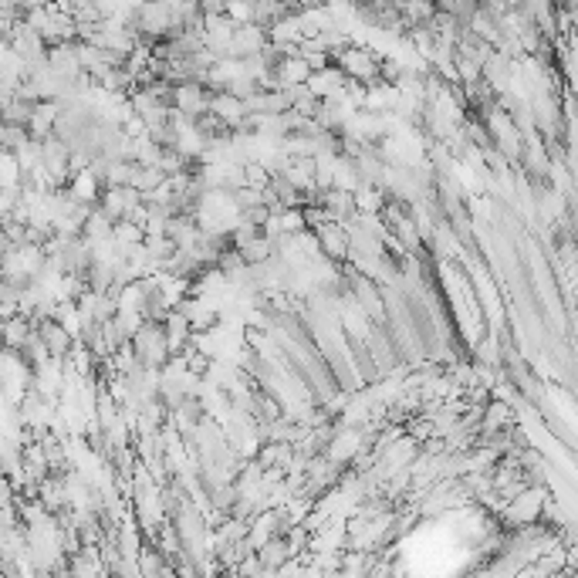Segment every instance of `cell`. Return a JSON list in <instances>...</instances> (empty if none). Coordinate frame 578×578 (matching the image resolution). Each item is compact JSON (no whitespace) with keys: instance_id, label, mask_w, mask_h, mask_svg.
Returning <instances> with one entry per match:
<instances>
[{"instance_id":"obj_1","label":"cell","mask_w":578,"mask_h":578,"mask_svg":"<svg viewBox=\"0 0 578 578\" xmlns=\"http://www.w3.org/2000/svg\"><path fill=\"white\" fill-rule=\"evenodd\" d=\"M332 62L342 75L352 78V81H359V85H373V81H379V54L369 52V48H362V44H346V48H338V52L332 54Z\"/></svg>"},{"instance_id":"obj_2","label":"cell","mask_w":578,"mask_h":578,"mask_svg":"<svg viewBox=\"0 0 578 578\" xmlns=\"http://www.w3.org/2000/svg\"><path fill=\"white\" fill-rule=\"evenodd\" d=\"M210 99H213V89H206L204 81H176L169 112H176L183 118H196L200 112L210 109Z\"/></svg>"},{"instance_id":"obj_3","label":"cell","mask_w":578,"mask_h":578,"mask_svg":"<svg viewBox=\"0 0 578 578\" xmlns=\"http://www.w3.org/2000/svg\"><path fill=\"white\" fill-rule=\"evenodd\" d=\"M315 231V244L321 247V254L332 257V261H346L352 254V237H348L346 223H338V220H325L318 227H311Z\"/></svg>"},{"instance_id":"obj_4","label":"cell","mask_w":578,"mask_h":578,"mask_svg":"<svg viewBox=\"0 0 578 578\" xmlns=\"http://www.w3.org/2000/svg\"><path fill=\"white\" fill-rule=\"evenodd\" d=\"M268 44V31L264 27L251 24V21H244V24L233 27V38H231V58H251V54H257L261 48Z\"/></svg>"},{"instance_id":"obj_5","label":"cell","mask_w":578,"mask_h":578,"mask_svg":"<svg viewBox=\"0 0 578 578\" xmlns=\"http://www.w3.org/2000/svg\"><path fill=\"white\" fill-rule=\"evenodd\" d=\"M210 112H213L223 126L231 128V132L247 118L244 99H237V95H231V91H213V99H210Z\"/></svg>"},{"instance_id":"obj_6","label":"cell","mask_w":578,"mask_h":578,"mask_svg":"<svg viewBox=\"0 0 578 578\" xmlns=\"http://www.w3.org/2000/svg\"><path fill=\"white\" fill-rule=\"evenodd\" d=\"M38 335H41V342H44V348H48V355H52V359H64V352L71 348V332H68L58 318L44 321Z\"/></svg>"},{"instance_id":"obj_7","label":"cell","mask_w":578,"mask_h":578,"mask_svg":"<svg viewBox=\"0 0 578 578\" xmlns=\"http://www.w3.org/2000/svg\"><path fill=\"white\" fill-rule=\"evenodd\" d=\"M257 558H261V565H264V572H274V568H281L288 558H291V548H288V541H284V535H270L264 545H257L254 548Z\"/></svg>"},{"instance_id":"obj_8","label":"cell","mask_w":578,"mask_h":578,"mask_svg":"<svg viewBox=\"0 0 578 578\" xmlns=\"http://www.w3.org/2000/svg\"><path fill=\"white\" fill-rule=\"evenodd\" d=\"M437 11H440L437 0H399V17H403V24L406 27L430 24Z\"/></svg>"},{"instance_id":"obj_9","label":"cell","mask_w":578,"mask_h":578,"mask_svg":"<svg viewBox=\"0 0 578 578\" xmlns=\"http://www.w3.org/2000/svg\"><path fill=\"white\" fill-rule=\"evenodd\" d=\"M0 335L11 348H21L31 335V321L21 318V315H11V321H0Z\"/></svg>"},{"instance_id":"obj_10","label":"cell","mask_w":578,"mask_h":578,"mask_svg":"<svg viewBox=\"0 0 578 578\" xmlns=\"http://www.w3.org/2000/svg\"><path fill=\"white\" fill-rule=\"evenodd\" d=\"M44 4H52V0H21V7H44Z\"/></svg>"}]
</instances>
